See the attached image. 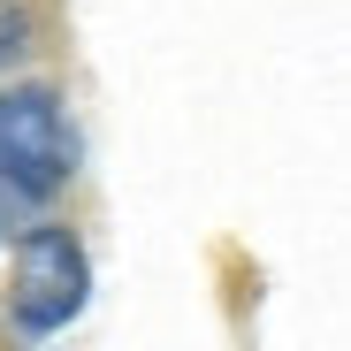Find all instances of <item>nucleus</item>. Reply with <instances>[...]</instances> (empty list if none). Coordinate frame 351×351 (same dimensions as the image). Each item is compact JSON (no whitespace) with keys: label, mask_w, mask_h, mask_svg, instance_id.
<instances>
[{"label":"nucleus","mask_w":351,"mask_h":351,"mask_svg":"<svg viewBox=\"0 0 351 351\" xmlns=\"http://www.w3.org/2000/svg\"><path fill=\"white\" fill-rule=\"evenodd\" d=\"M77 176V145H69V114L46 84H16L0 92V191L38 206Z\"/></svg>","instance_id":"f257e3e1"},{"label":"nucleus","mask_w":351,"mask_h":351,"mask_svg":"<svg viewBox=\"0 0 351 351\" xmlns=\"http://www.w3.org/2000/svg\"><path fill=\"white\" fill-rule=\"evenodd\" d=\"M84 290H92V260L77 245V229L62 221H31L16 237V275H8V321L23 336H53L84 313Z\"/></svg>","instance_id":"f03ea898"},{"label":"nucleus","mask_w":351,"mask_h":351,"mask_svg":"<svg viewBox=\"0 0 351 351\" xmlns=\"http://www.w3.org/2000/svg\"><path fill=\"white\" fill-rule=\"evenodd\" d=\"M16 206H23V199H8V191H0V245L16 237Z\"/></svg>","instance_id":"7ed1b4c3"}]
</instances>
